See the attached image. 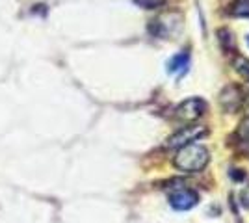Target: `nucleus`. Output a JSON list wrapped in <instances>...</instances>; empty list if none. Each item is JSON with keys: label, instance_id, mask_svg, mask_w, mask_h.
<instances>
[{"label": "nucleus", "instance_id": "4468645a", "mask_svg": "<svg viewBox=\"0 0 249 223\" xmlns=\"http://www.w3.org/2000/svg\"><path fill=\"white\" fill-rule=\"evenodd\" d=\"M248 103H249V95H248Z\"/></svg>", "mask_w": 249, "mask_h": 223}, {"label": "nucleus", "instance_id": "f257e3e1", "mask_svg": "<svg viewBox=\"0 0 249 223\" xmlns=\"http://www.w3.org/2000/svg\"><path fill=\"white\" fill-rule=\"evenodd\" d=\"M208 151L199 143H188L177 153L175 166L177 170L186 171V173H197V171L205 170L208 164Z\"/></svg>", "mask_w": 249, "mask_h": 223}, {"label": "nucleus", "instance_id": "f03ea898", "mask_svg": "<svg viewBox=\"0 0 249 223\" xmlns=\"http://www.w3.org/2000/svg\"><path fill=\"white\" fill-rule=\"evenodd\" d=\"M182 26V17L178 13H166L162 17H158L156 21L151 24V32L160 35V37H175L177 34L180 32Z\"/></svg>", "mask_w": 249, "mask_h": 223}, {"label": "nucleus", "instance_id": "f8f14e48", "mask_svg": "<svg viewBox=\"0 0 249 223\" xmlns=\"http://www.w3.org/2000/svg\"><path fill=\"white\" fill-rule=\"evenodd\" d=\"M238 134H240V138L246 139V141L249 143V117H248V119H244V121L240 123Z\"/></svg>", "mask_w": 249, "mask_h": 223}, {"label": "nucleus", "instance_id": "0eeeda50", "mask_svg": "<svg viewBox=\"0 0 249 223\" xmlns=\"http://www.w3.org/2000/svg\"><path fill=\"white\" fill-rule=\"evenodd\" d=\"M188 62H190V56H188V52L177 54V56H173V58L169 60V64H167V71H169V73H177V74L186 73Z\"/></svg>", "mask_w": 249, "mask_h": 223}, {"label": "nucleus", "instance_id": "2eb2a0df", "mask_svg": "<svg viewBox=\"0 0 249 223\" xmlns=\"http://www.w3.org/2000/svg\"><path fill=\"white\" fill-rule=\"evenodd\" d=\"M248 43H249V37H248Z\"/></svg>", "mask_w": 249, "mask_h": 223}, {"label": "nucleus", "instance_id": "6e6552de", "mask_svg": "<svg viewBox=\"0 0 249 223\" xmlns=\"http://www.w3.org/2000/svg\"><path fill=\"white\" fill-rule=\"evenodd\" d=\"M234 69H236V73L244 78V80H248L249 82V60L248 58H244V56H238L236 60H234Z\"/></svg>", "mask_w": 249, "mask_h": 223}, {"label": "nucleus", "instance_id": "9d476101", "mask_svg": "<svg viewBox=\"0 0 249 223\" xmlns=\"http://www.w3.org/2000/svg\"><path fill=\"white\" fill-rule=\"evenodd\" d=\"M219 41L223 45V49H234V37H232V32H229L227 28H221L218 32Z\"/></svg>", "mask_w": 249, "mask_h": 223}, {"label": "nucleus", "instance_id": "20e7f679", "mask_svg": "<svg viewBox=\"0 0 249 223\" xmlns=\"http://www.w3.org/2000/svg\"><path fill=\"white\" fill-rule=\"evenodd\" d=\"M207 134V130L203 127H184L182 130H178L175 136H171V138L167 139V147L173 149V147H184L188 143H192V141H196L197 138L201 136H205Z\"/></svg>", "mask_w": 249, "mask_h": 223}, {"label": "nucleus", "instance_id": "ddd939ff", "mask_svg": "<svg viewBox=\"0 0 249 223\" xmlns=\"http://www.w3.org/2000/svg\"><path fill=\"white\" fill-rule=\"evenodd\" d=\"M242 203H244V206H246V208H249V186L242 191Z\"/></svg>", "mask_w": 249, "mask_h": 223}, {"label": "nucleus", "instance_id": "423d86ee", "mask_svg": "<svg viewBox=\"0 0 249 223\" xmlns=\"http://www.w3.org/2000/svg\"><path fill=\"white\" fill-rule=\"evenodd\" d=\"M219 103H221V106L225 108L227 112L238 110L240 104L244 103V95H242L238 86H229V87H225L221 91V95H219Z\"/></svg>", "mask_w": 249, "mask_h": 223}, {"label": "nucleus", "instance_id": "1a4fd4ad", "mask_svg": "<svg viewBox=\"0 0 249 223\" xmlns=\"http://www.w3.org/2000/svg\"><path fill=\"white\" fill-rule=\"evenodd\" d=\"M231 13L236 17H249V0H236L231 8Z\"/></svg>", "mask_w": 249, "mask_h": 223}, {"label": "nucleus", "instance_id": "39448f33", "mask_svg": "<svg viewBox=\"0 0 249 223\" xmlns=\"http://www.w3.org/2000/svg\"><path fill=\"white\" fill-rule=\"evenodd\" d=\"M197 201H199L197 191L190 190V188L173 191L171 197H169L171 206L177 208V210H190V208H194V206L197 205Z\"/></svg>", "mask_w": 249, "mask_h": 223}, {"label": "nucleus", "instance_id": "9b49d317", "mask_svg": "<svg viewBox=\"0 0 249 223\" xmlns=\"http://www.w3.org/2000/svg\"><path fill=\"white\" fill-rule=\"evenodd\" d=\"M166 0H136V4H140V6H143L147 10H153V8H158V6H162Z\"/></svg>", "mask_w": 249, "mask_h": 223}, {"label": "nucleus", "instance_id": "7ed1b4c3", "mask_svg": "<svg viewBox=\"0 0 249 223\" xmlns=\"http://www.w3.org/2000/svg\"><path fill=\"white\" fill-rule=\"evenodd\" d=\"M205 112H207V103L203 99H188L182 104L177 106L175 117L178 121L192 123V121H197Z\"/></svg>", "mask_w": 249, "mask_h": 223}]
</instances>
